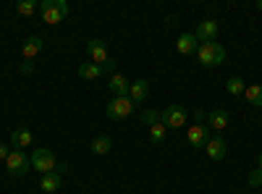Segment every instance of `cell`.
I'll use <instances>...</instances> for the list:
<instances>
[{"mask_svg": "<svg viewBox=\"0 0 262 194\" xmlns=\"http://www.w3.org/2000/svg\"><path fill=\"white\" fill-rule=\"evenodd\" d=\"M186 123V107L184 105H168L163 111V126L165 128H181Z\"/></svg>", "mask_w": 262, "mask_h": 194, "instance_id": "obj_6", "label": "cell"}, {"mask_svg": "<svg viewBox=\"0 0 262 194\" xmlns=\"http://www.w3.org/2000/svg\"><path fill=\"white\" fill-rule=\"evenodd\" d=\"M6 168H8L11 176H27V170H32V158H27L24 149H11Z\"/></svg>", "mask_w": 262, "mask_h": 194, "instance_id": "obj_4", "label": "cell"}, {"mask_svg": "<svg viewBox=\"0 0 262 194\" xmlns=\"http://www.w3.org/2000/svg\"><path fill=\"white\" fill-rule=\"evenodd\" d=\"M165 134H168V128H165L163 123L149 126V142H152V144H163V142H165Z\"/></svg>", "mask_w": 262, "mask_h": 194, "instance_id": "obj_22", "label": "cell"}, {"mask_svg": "<svg viewBox=\"0 0 262 194\" xmlns=\"http://www.w3.org/2000/svg\"><path fill=\"white\" fill-rule=\"evenodd\" d=\"M8 155H11V149H8L3 142H0V160H8Z\"/></svg>", "mask_w": 262, "mask_h": 194, "instance_id": "obj_29", "label": "cell"}, {"mask_svg": "<svg viewBox=\"0 0 262 194\" xmlns=\"http://www.w3.org/2000/svg\"><path fill=\"white\" fill-rule=\"evenodd\" d=\"M16 11L21 13V16H34V11H37V3L34 0H18V6H16Z\"/></svg>", "mask_w": 262, "mask_h": 194, "instance_id": "obj_23", "label": "cell"}, {"mask_svg": "<svg viewBox=\"0 0 262 194\" xmlns=\"http://www.w3.org/2000/svg\"><path fill=\"white\" fill-rule=\"evenodd\" d=\"M79 76L81 79H86V81H95V79H100L102 76V66H97V63H81L79 66Z\"/></svg>", "mask_w": 262, "mask_h": 194, "instance_id": "obj_18", "label": "cell"}, {"mask_svg": "<svg viewBox=\"0 0 262 194\" xmlns=\"http://www.w3.org/2000/svg\"><path fill=\"white\" fill-rule=\"evenodd\" d=\"M259 170H262V153H259Z\"/></svg>", "mask_w": 262, "mask_h": 194, "instance_id": "obj_32", "label": "cell"}, {"mask_svg": "<svg viewBox=\"0 0 262 194\" xmlns=\"http://www.w3.org/2000/svg\"><path fill=\"white\" fill-rule=\"evenodd\" d=\"M196 58L205 69H212V66H221L226 60V50L221 42H202L200 48H196Z\"/></svg>", "mask_w": 262, "mask_h": 194, "instance_id": "obj_1", "label": "cell"}, {"mask_svg": "<svg viewBox=\"0 0 262 194\" xmlns=\"http://www.w3.org/2000/svg\"><path fill=\"white\" fill-rule=\"evenodd\" d=\"M39 13H42V21H48V24H60L69 16V3L66 0H42Z\"/></svg>", "mask_w": 262, "mask_h": 194, "instance_id": "obj_2", "label": "cell"}, {"mask_svg": "<svg viewBox=\"0 0 262 194\" xmlns=\"http://www.w3.org/2000/svg\"><path fill=\"white\" fill-rule=\"evenodd\" d=\"M60 184H63V176H58L55 170H53V174H42V179H39V189H42V191H48V194L58 191Z\"/></svg>", "mask_w": 262, "mask_h": 194, "instance_id": "obj_17", "label": "cell"}, {"mask_svg": "<svg viewBox=\"0 0 262 194\" xmlns=\"http://www.w3.org/2000/svg\"><path fill=\"white\" fill-rule=\"evenodd\" d=\"M86 53H90V60L97 63V66H102L105 60H111V55H107V48L102 39H90L86 42Z\"/></svg>", "mask_w": 262, "mask_h": 194, "instance_id": "obj_8", "label": "cell"}, {"mask_svg": "<svg viewBox=\"0 0 262 194\" xmlns=\"http://www.w3.org/2000/svg\"><path fill=\"white\" fill-rule=\"evenodd\" d=\"M18 71L24 74V76H29V74L34 71V63H32V60H24V63H21V66H18Z\"/></svg>", "mask_w": 262, "mask_h": 194, "instance_id": "obj_27", "label": "cell"}, {"mask_svg": "<svg viewBox=\"0 0 262 194\" xmlns=\"http://www.w3.org/2000/svg\"><path fill=\"white\" fill-rule=\"evenodd\" d=\"M205 121V113L202 111H194V123H202Z\"/></svg>", "mask_w": 262, "mask_h": 194, "instance_id": "obj_30", "label": "cell"}, {"mask_svg": "<svg viewBox=\"0 0 262 194\" xmlns=\"http://www.w3.org/2000/svg\"><path fill=\"white\" fill-rule=\"evenodd\" d=\"M107 87H111V95H113V97H128V92H131V81H128L126 76H121V74H113Z\"/></svg>", "mask_w": 262, "mask_h": 194, "instance_id": "obj_13", "label": "cell"}, {"mask_svg": "<svg viewBox=\"0 0 262 194\" xmlns=\"http://www.w3.org/2000/svg\"><path fill=\"white\" fill-rule=\"evenodd\" d=\"M21 53H24V60H34V58L42 53V37H37V34L27 37V42H24V48H21Z\"/></svg>", "mask_w": 262, "mask_h": 194, "instance_id": "obj_14", "label": "cell"}, {"mask_svg": "<svg viewBox=\"0 0 262 194\" xmlns=\"http://www.w3.org/2000/svg\"><path fill=\"white\" fill-rule=\"evenodd\" d=\"M244 97L249 105H262V84H247V90H244Z\"/></svg>", "mask_w": 262, "mask_h": 194, "instance_id": "obj_20", "label": "cell"}, {"mask_svg": "<svg viewBox=\"0 0 262 194\" xmlns=\"http://www.w3.org/2000/svg\"><path fill=\"white\" fill-rule=\"evenodd\" d=\"M186 139H189V144H194V147H205V142L210 139L207 126H205V123H194V126H189Z\"/></svg>", "mask_w": 262, "mask_h": 194, "instance_id": "obj_12", "label": "cell"}, {"mask_svg": "<svg viewBox=\"0 0 262 194\" xmlns=\"http://www.w3.org/2000/svg\"><path fill=\"white\" fill-rule=\"evenodd\" d=\"M196 37L194 34H181L179 39H176V50L181 53V55H194L196 53Z\"/></svg>", "mask_w": 262, "mask_h": 194, "instance_id": "obj_16", "label": "cell"}, {"mask_svg": "<svg viewBox=\"0 0 262 194\" xmlns=\"http://www.w3.org/2000/svg\"><path fill=\"white\" fill-rule=\"evenodd\" d=\"M207 126H212L215 132H223V128L228 126V113L223 111V107H215V111L207 113Z\"/></svg>", "mask_w": 262, "mask_h": 194, "instance_id": "obj_15", "label": "cell"}, {"mask_svg": "<svg viewBox=\"0 0 262 194\" xmlns=\"http://www.w3.org/2000/svg\"><path fill=\"white\" fill-rule=\"evenodd\" d=\"M194 37H196V42H215V37H217V24L215 21H210V18H205V21H200L196 24V29H194Z\"/></svg>", "mask_w": 262, "mask_h": 194, "instance_id": "obj_7", "label": "cell"}, {"mask_svg": "<svg viewBox=\"0 0 262 194\" xmlns=\"http://www.w3.org/2000/svg\"><path fill=\"white\" fill-rule=\"evenodd\" d=\"M116 66H118V63H116L113 58H111V60H105V63H102V74L113 76V74H116Z\"/></svg>", "mask_w": 262, "mask_h": 194, "instance_id": "obj_26", "label": "cell"}, {"mask_svg": "<svg viewBox=\"0 0 262 194\" xmlns=\"http://www.w3.org/2000/svg\"><path fill=\"white\" fill-rule=\"evenodd\" d=\"M92 153L95 155H107V153H111V149H113V139L111 137H107V134H100L95 142H92Z\"/></svg>", "mask_w": 262, "mask_h": 194, "instance_id": "obj_19", "label": "cell"}, {"mask_svg": "<svg viewBox=\"0 0 262 194\" xmlns=\"http://www.w3.org/2000/svg\"><path fill=\"white\" fill-rule=\"evenodd\" d=\"M128 97H131V102H134V105L147 102V97H149V81H147V79H137L134 84H131Z\"/></svg>", "mask_w": 262, "mask_h": 194, "instance_id": "obj_11", "label": "cell"}, {"mask_svg": "<svg viewBox=\"0 0 262 194\" xmlns=\"http://www.w3.org/2000/svg\"><path fill=\"white\" fill-rule=\"evenodd\" d=\"M69 170H71V165H69V163H58V165H55V174H58V176H66Z\"/></svg>", "mask_w": 262, "mask_h": 194, "instance_id": "obj_28", "label": "cell"}, {"mask_svg": "<svg viewBox=\"0 0 262 194\" xmlns=\"http://www.w3.org/2000/svg\"><path fill=\"white\" fill-rule=\"evenodd\" d=\"M226 142H223V137H210L207 142H205V153H207V158H212V160H223L226 158Z\"/></svg>", "mask_w": 262, "mask_h": 194, "instance_id": "obj_9", "label": "cell"}, {"mask_svg": "<svg viewBox=\"0 0 262 194\" xmlns=\"http://www.w3.org/2000/svg\"><path fill=\"white\" fill-rule=\"evenodd\" d=\"M32 142H34V134L29 132L27 126L13 128V134H11V147H13V149H24V147H32Z\"/></svg>", "mask_w": 262, "mask_h": 194, "instance_id": "obj_10", "label": "cell"}, {"mask_svg": "<svg viewBox=\"0 0 262 194\" xmlns=\"http://www.w3.org/2000/svg\"><path fill=\"white\" fill-rule=\"evenodd\" d=\"M142 121H144L147 126L163 123V113H160V111H144V113H142Z\"/></svg>", "mask_w": 262, "mask_h": 194, "instance_id": "obj_24", "label": "cell"}, {"mask_svg": "<svg viewBox=\"0 0 262 194\" xmlns=\"http://www.w3.org/2000/svg\"><path fill=\"white\" fill-rule=\"evenodd\" d=\"M55 165H58V160H55L53 149H48V147L34 149V155H32V168L34 170H39V174H53Z\"/></svg>", "mask_w": 262, "mask_h": 194, "instance_id": "obj_5", "label": "cell"}, {"mask_svg": "<svg viewBox=\"0 0 262 194\" xmlns=\"http://www.w3.org/2000/svg\"><path fill=\"white\" fill-rule=\"evenodd\" d=\"M131 113H134V102H131V97H111V102H107V107H105V116L111 121H123Z\"/></svg>", "mask_w": 262, "mask_h": 194, "instance_id": "obj_3", "label": "cell"}, {"mask_svg": "<svg viewBox=\"0 0 262 194\" xmlns=\"http://www.w3.org/2000/svg\"><path fill=\"white\" fill-rule=\"evenodd\" d=\"M257 11H262V0H257Z\"/></svg>", "mask_w": 262, "mask_h": 194, "instance_id": "obj_31", "label": "cell"}, {"mask_svg": "<svg viewBox=\"0 0 262 194\" xmlns=\"http://www.w3.org/2000/svg\"><path fill=\"white\" fill-rule=\"evenodd\" d=\"M249 186H254V189L262 186V170H259V168H254L252 174H249Z\"/></svg>", "mask_w": 262, "mask_h": 194, "instance_id": "obj_25", "label": "cell"}, {"mask_svg": "<svg viewBox=\"0 0 262 194\" xmlns=\"http://www.w3.org/2000/svg\"><path fill=\"white\" fill-rule=\"evenodd\" d=\"M244 90H247V84H244V79H238V76H231V79H228V84H226V92H228V95H233V97L244 95Z\"/></svg>", "mask_w": 262, "mask_h": 194, "instance_id": "obj_21", "label": "cell"}]
</instances>
